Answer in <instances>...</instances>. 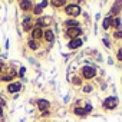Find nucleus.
Masks as SVG:
<instances>
[{
    "mask_svg": "<svg viewBox=\"0 0 122 122\" xmlns=\"http://www.w3.org/2000/svg\"><path fill=\"white\" fill-rule=\"evenodd\" d=\"M52 23V19L50 17H47V16H40V17H37L36 19V22H35V26L36 27H40V29H47L49 27V25Z\"/></svg>",
    "mask_w": 122,
    "mask_h": 122,
    "instance_id": "obj_5",
    "label": "nucleus"
},
{
    "mask_svg": "<svg viewBox=\"0 0 122 122\" xmlns=\"http://www.w3.org/2000/svg\"><path fill=\"white\" fill-rule=\"evenodd\" d=\"M103 43H105V46H106V47H111V43H109V40H108V39H103Z\"/></svg>",
    "mask_w": 122,
    "mask_h": 122,
    "instance_id": "obj_28",
    "label": "nucleus"
},
{
    "mask_svg": "<svg viewBox=\"0 0 122 122\" xmlns=\"http://www.w3.org/2000/svg\"><path fill=\"white\" fill-rule=\"evenodd\" d=\"M0 105H2V106H5V105H6V102H5V98H2V96H0Z\"/></svg>",
    "mask_w": 122,
    "mask_h": 122,
    "instance_id": "obj_29",
    "label": "nucleus"
},
{
    "mask_svg": "<svg viewBox=\"0 0 122 122\" xmlns=\"http://www.w3.org/2000/svg\"><path fill=\"white\" fill-rule=\"evenodd\" d=\"M0 81H2V82H12L13 81V76L10 73H6V75H3L2 78H0Z\"/></svg>",
    "mask_w": 122,
    "mask_h": 122,
    "instance_id": "obj_20",
    "label": "nucleus"
},
{
    "mask_svg": "<svg viewBox=\"0 0 122 122\" xmlns=\"http://www.w3.org/2000/svg\"><path fill=\"white\" fill-rule=\"evenodd\" d=\"M42 12H43V10H42L37 5H35V6H33V9H32V15H33V16H39V17H40Z\"/></svg>",
    "mask_w": 122,
    "mask_h": 122,
    "instance_id": "obj_19",
    "label": "nucleus"
},
{
    "mask_svg": "<svg viewBox=\"0 0 122 122\" xmlns=\"http://www.w3.org/2000/svg\"><path fill=\"white\" fill-rule=\"evenodd\" d=\"M116 59L119 60V62H122V47L118 50V53H116Z\"/></svg>",
    "mask_w": 122,
    "mask_h": 122,
    "instance_id": "obj_26",
    "label": "nucleus"
},
{
    "mask_svg": "<svg viewBox=\"0 0 122 122\" xmlns=\"http://www.w3.org/2000/svg\"><path fill=\"white\" fill-rule=\"evenodd\" d=\"M92 91H93V86H92V85H85V86L82 88V92H83V93H91Z\"/></svg>",
    "mask_w": 122,
    "mask_h": 122,
    "instance_id": "obj_22",
    "label": "nucleus"
},
{
    "mask_svg": "<svg viewBox=\"0 0 122 122\" xmlns=\"http://www.w3.org/2000/svg\"><path fill=\"white\" fill-rule=\"evenodd\" d=\"M65 26H66V29H69V27H81V22L75 20V19H68V20H65Z\"/></svg>",
    "mask_w": 122,
    "mask_h": 122,
    "instance_id": "obj_14",
    "label": "nucleus"
},
{
    "mask_svg": "<svg viewBox=\"0 0 122 122\" xmlns=\"http://www.w3.org/2000/svg\"><path fill=\"white\" fill-rule=\"evenodd\" d=\"M3 66H5V63L2 62V60H0V72H2V69H3Z\"/></svg>",
    "mask_w": 122,
    "mask_h": 122,
    "instance_id": "obj_30",
    "label": "nucleus"
},
{
    "mask_svg": "<svg viewBox=\"0 0 122 122\" xmlns=\"http://www.w3.org/2000/svg\"><path fill=\"white\" fill-rule=\"evenodd\" d=\"M43 37V29H40V27H33L32 30H30V39H33V40H40Z\"/></svg>",
    "mask_w": 122,
    "mask_h": 122,
    "instance_id": "obj_6",
    "label": "nucleus"
},
{
    "mask_svg": "<svg viewBox=\"0 0 122 122\" xmlns=\"http://www.w3.org/2000/svg\"><path fill=\"white\" fill-rule=\"evenodd\" d=\"M83 109H85L86 113H91V112L93 111V105H92V103H86V105L83 106Z\"/></svg>",
    "mask_w": 122,
    "mask_h": 122,
    "instance_id": "obj_23",
    "label": "nucleus"
},
{
    "mask_svg": "<svg viewBox=\"0 0 122 122\" xmlns=\"http://www.w3.org/2000/svg\"><path fill=\"white\" fill-rule=\"evenodd\" d=\"M0 116H3V106L0 105Z\"/></svg>",
    "mask_w": 122,
    "mask_h": 122,
    "instance_id": "obj_31",
    "label": "nucleus"
},
{
    "mask_svg": "<svg viewBox=\"0 0 122 122\" xmlns=\"http://www.w3.org/2000/svg\"><path fill=\"white\" fill-rule=\"evenodd\" d=\"M27 46H29V49H30V50H37V49L40 47V43H39L37 40L29 39V42H27Z\"/></svg>",
    "mask_w": 122,
    "mask_h": 122,
    "instance_id": "obj_16",
    "label": "nucleus"
},
{
    "mask_svg": "<svg viewBox=\"0 0 122 122\" xmlns=\"http://www.w3.org/2000/svg\"><path fill=\"white\" fill-rule=\"evenodd\" d=\"M122 10V2H115L113 5H112V9H111V12H109V15L113 17H118V13Z\"/></svg>",
    "mask_w": 122,
    "mask_h": 122,
    "instance_id": "obj_11",
    "label": "nucleus"
},
{
    "mask_svg": "<svg viewBox=\"0 0 122 122\" xmlns=\"http://www.w3.org/2000/svg\"><path fill=\"white\" fill-rule=\"evenodd\" d=\"M82 33H83L82 27H69V29L65 30V37L69 39V40H72V39H79V37L82 36Z\"/></svg>",
    "mask_w": 122,
    "mask_h": 122,
    "instance_id": "obj_2",
    "label": "nucleus"
},
{
    "mask_svg": "<svg viewBox=\"0 0 122 122\" xmlns=\"http://www.w3.org/2000/svg\"><path fill=\"white\" fill-rule=\"evenodd\" d=\"M82 45H83V42H82V39L79 37V39H72V40H69L66 46H68V49H71V50H75V49H79Z\"/></svg>",
    "mask_w": 122,
    "mask_h": 122,
    "instance_id": "obj_9",
    "label": "nucleus"
},
{
    "mask_svg": "<svg viewBox=\"0 0 122 122\" xmlns=\"http://www.w3.org/2000/svg\"><path fill=\"white\" fill-rule=\"evenodd\" d=\"M22 89V83L20 82H10L7 85V92L9 93H17Z\"/></svg>",
    "mask_w": 122,
    "mask_h": 122,
    "instance_id": "obj_10",
    "label": "nucleus"
},
{
    "mask_svg": "<svg viewBox=\"0 0 122 122\" xmlns=\"http://www.w3.org/2000/svg\"><path fill=\"white\" fill-rule=\"evenodd\" d=\"M73 115H76V116H79V118H85L88 113L85 112V109H83V106H75L73 108Z\"/></svg>",
    "mask_w": 122,
    "mask_h": 122,
    "instance_id": "obj_15",
    "label": "nucleus"
},
{
    "mask_svg": "<svg viewBox=\"0 0 122 122\" xmlns=\"http://www.w3.org/2000/svg\"><path fill=\"white\" fill-rule=\"evenodd\" d=\"M113 37L115 39H122V30H115L113 32Z\"/></svg>",
    "mask_w": 122,
    "mask_h": 122,
    "instance_id": "obj_25",
    "label": "nucleus"
},
{
    "mask_svg": "<svg viewBox=\"0 0 122 122\" xmlns=\"http://www.w3.org/2000/svg\"><path fill=\"white\" fill-rule=\"evenodd\" d=\"M112 20H113V17H112L111 15H108V16L103 17V20H102V27H103V30H109V27H112Z\"/></svg>",
    "mask_w": 122,
    "mask_h": 122,
    "instance_id": "obj_12",
    "label": "nucleus"
},
{
    "mask_svg": "<svg viewBox=\"0 0 122 122\" xmlns=\"http://www.w3.org/2000/svg\"><path fill=\"white\" fill-rule=\"evenodd\" d=\"M81 73H82V78L86 79V81H91L96 76V68L95 66H82L81 69Z\"/></svg>",
    "mask_w": 122,
    "mask_h": 122,
    "instance_id": "obj_3",
    "label": "nucleus"
},
{
    "mask_svg": "<svg viewBox=\"0 0 122 122\" xmlns=\"http://www.w3.org/2000/svg\"><path fill=\"white\" fill-rule=\"evenodd\" d=\"M49 5H52L53 7H60V6H66L68 5V2H65V0H57V2H56V0H52V2H49Z\"/></svg>",
    "mask_w": 122,
    "mask_h": 122,
    "instance_id": "obj_17",
    "label": "nucleus"
},
{
    "mask_svg": "<svg viewBox=\"0 0 122 122\" xmlns=\"http://www.w3.org/2000/svg\"><path fill=\"white\" fill-rule=\"evenodd\" d=\"M63 12L66 16H71V17H79L81 13H82V7L78 5V3H68L65 7H63Z\"/></svg>",
    "mask_w": 122,
    "mask_h": 122,
    "instance_id": "obj_1",
    "label": "nucleus"
},
{
    "mask_svg": "<svg viewBox=\"0 0 122 122\" xmlns=\"http://www.w3.org/2000/svg\"><path fill=\"white\" fill-rule=\"evenodd\" d=\"M118 98L116 96H108V98H105L103 99V102H102V108L103 109H106V111H112V109H115L116 106H118Z\"/></svg>",
    "mask_w": 122,
    "mask_h": 122,
    "instance_id": "obj_4",
    "label": "nucleus"
},
{
    "mask_svg": "<svg viewBox=\"0 0 122 122\" xmlns=\"http://www.w3.org/2000/svg\"><path fill=\"white\" fill-rule=\"evenodd\" d=\"M36 105H37V109H39L42 113L46 112V111H49V108H50V102H49L47 99H37Z\"/></svg>",
    "mask_w": 122,
    "mask_h": 122,
    "instance_id": "obj_7",
    "label": "nucleus"
},
{
    "mask_svg": "<svg viewBox=\"0 0 122 122\" xmlns=\"http://www.w3.org/2000/svg\"><path fill=\"white\" fill-rule=\"evenodd\" d=\"M25 72H26V69H25V68H20V69H19V73H17V76H20V78H23V75H25Z\"/></svg>",
    "mask_w": 122,
    "mask_h": 122,
    "instance_id": "obj_27",
    "label": "nucleus"
},
{
    "mask_svg": "<svg viewBox=\"0 0 122 122\" xmlns=\"http://www.w3.org/2000/svg\"><path fill=\"white\" fill-rule=\"evenodd\" d=\"M19 6H20V9L23 10V12H29V10H32L33 9V3L32 2H29V0H25V2H20L19 3Z\"/></svg>",
    "mask_w": 122,
    "mask_h": 122,
    "instance_id": "obj_13",
    "label": "nucleus"
},
{
    "mask_svg": "<svg viewBox=\"0 0 122 122\" xmlns=\"http://www.w3.org/2000/svg\"><path fill=\"white\" fill-rule=\"evenodd\" d=\"M37 6H39L42 10H43L45 7H47V6H49V2H47V0H45V2H40V3H37Z\"/></svg>",
    "mask_w": 122,
    "mask_h": 122,
    "instance_id": "obj_24",
    "label": "nucleus"
},
{
    "mask_svg": "<svg viewBox=\"0 0 122 122\" xmlns=\"http://www.w3.org/2000/svg\"><path fill=\"white\" fill-rule=\"evenodd\" d=\"M121 26H122L121 17H113V20H112V27H115L116 30H121Z\"/></svg>",
    "mask_w": 122,
    "mask_h": 122,
    "instance_id": "obj_18",
    "label": "nucleus"
},
{
    "mask_svg": "<svg viewBox=\"0 0 122 122\" xmlns=\"http://www.w3.org/2000/svg\"><path fill=\"white\" fill-rule=\"evenodd\" d=\"M42 116H49V111H46V112H43V113H42Z\"/></svg>",
    "mask_w": 122,
    "mask_h": 122,
    "instance_id": "obj_32",
    "label": "nucleus"
},
{
    "mask_svg": "<svg viewBox=\"0 0 122 122\" xmlns=\"http://www.w3.org/2000/svg\"><path fill=\"white\" fill-rule=\"evenodd\" d=\"M72 83L76 85V86H81V85H82V78H81V76H73Z\"/></svg>",
    "mask_w": 122,
    "mask_h": 122,
    "instance_id": "obj_21",
    "label": "nucleus"
},
{
    "mask_svg": "<svg viewBox=\"0 0 122 122\" xmlns=\"http://www.w3.org/2000/svg\"><path fill=\"white\" fill-rule=\"evenodd\" d=\"M43 39H45L47 43H53V42H55V33H53V30H52L50 27H47V29L43 30Z\"/></svg>",
    "mask_w": 122,
    "mask_h": 122,
    "instance_id": "obj_8",
    "label": "nucleus"
}]
</instances>
